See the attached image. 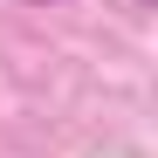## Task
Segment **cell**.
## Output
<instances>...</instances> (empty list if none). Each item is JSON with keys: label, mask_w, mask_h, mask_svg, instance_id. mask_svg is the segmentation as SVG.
Segmentation results:
<instances>
[{"label": "cell", "mask_w": 158, "mask_h": 158, "mask_svg": "<svg viewBox=\"0 0 158 158\" xmlns=\"http://www.w3.org/2000/svg\"><path fill=\"white\" fill-rule=\"evenodd\" d=\"M14 7H62V0H14Z\"/></svg>", "instance_id": "cell-1"}]
</instances>
